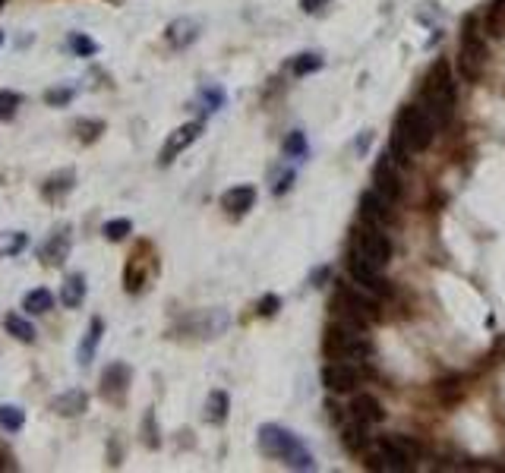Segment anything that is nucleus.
I'll list each match as a JSON object with an SVG mask.
<instances>
[{"instance_id":"f257e3e1","label":"nucleus","mask_w":505,"mask_h":473,"mask_svg":"<svg viewBox=\"0 0 505 473\" xmlns=\"http://www.w3.org/2000/svg\"><path fill=\"white\" fill-rule=\"evenodd\" d=\"M392 262V240L382 230V224H370L363 221L357 228V237L350 243V278L357 281V287L367 290V294L379 297V294H389L382 281L385 265Z\"/></svg>"},{"instance_id":"f03ea898","label":"nucleus","mask_w":505,"mask_h":473,"mask_svg":"<svg viewBox=\"0 0 505 473\" xmlns=\"http://www.w3.org/2000/svg\"><path fill=\"white\" fill-rule=\"evenodd\" d=\"M433 136H436V123L423 111V105H407V107H401L398 120H395L389 155L398 164H407L411 155H420V152L429 149Z\"/></svg>"},{"instance_id":"7ed1b4c3","label":"nucleus","mask_w":505,"mask_h":473,"mask_svg":"<svg viewBox=\"0 0 505 473\" xmlns=\"http://www.w3.org/2000/svg\"><path fill=\"white\" fill-rule=\"evenodd\" d=\"M326 354L332 356V360L363 366V363L373 356V341L367 334V325L338 319V322H335L332 329H328V334H326Z\"/></svg>"},{"instance_id":"20e7f679","label":"nucleus","mask_w":505,"mask_h":473,"mask_svg":"<svg viewBox=\"0 0 505 473\" xmlns=\"http://www.w3.org/2000/svg\"><path fill=\"white\" fill-rule=\"evenodd\" d=\"M259 448L266 457H275V461L288 464V467H294V470L316 467V461H313V455L303 448V442L284 426H275V423L259 426Z\"/></svg>"},{"instance_id":"39448f33","label":"nucleus","mask_w":505,"mask_h":473,"mask_svg":"<svg viewBox=\"0 0 505 473\" xmlns=\"http://www.w3.org/2000/svg\"><path fill=\"white\" fill-rule=\"evenodd\" d=\"M423 111L433 117L436 129L445 127L452 117H455V83H452L449 76V67H445L442 60L436 63L433 70H429L427 76V85H423V98H420Z\"/></svg>"},{"instance_id":"423d86ee","label":"nucleus","mask_w":505,"mask_h":473,"mask_svg":"<svg viewBox=\"0 0 505 473\" xmlns=\"http://www.w3.org/2000/svg\"><path fill=\"white\" fill-rule=\"evenodd\" d=\"M486 28L480 26V19L464 16V28H461V45H458V70L467 83H477L486 70Z\"/></svg>"},{"instance_id":"0eeeda50","label":"nucleus","mask_w":505,"mask_h":473,"mask_svg":"<svg viewBox=\"0 0 505 473\" xmlns=\"http://www.w3.org/2000/svg\"><path fill=\"white\" fill-rule=\"evenodd\" d=\"M332 309L338 312V319L345 322H357V325H370L376 319V303H373V294L367 290H350V287H338L332 300Z\"/></svg>"},{"instance_id":"6e6552de","label":"nucleus","mask_w":505,"mask_h":473,"mask_svg":"<svg viewBox=\"0 0 505 473\" xmlns=\"http://www.w3.org/2000/svg\"><path fill=\"white\" fill-rule=\"evenodd\" d=\"M322 385L335 395L341 391H354L360 385V366L357 363H341V360H332L326 369H322Z\"/></svg>"},{"instance_id":"1a4fd4ad","label":"nucleus","mask_w":505,"mask_h":473,"mask_svg":"<svg viewBox=\"0 0 505 473\" xmlns=\"http://www.w3.org/2000/svg\"><path fill=\"white\" fill-rule=\"evenodd\" d=\"M373 189H376L389 206H392V202H398L401 177H398V161H395L392 155H382V161L376 164V171H373Z\"/></svg>"},{"instance_id":"9d476101","label":"nucleus","mask_w":505,"mask_h":473,"mask_svg":"<svg viewBox=\"0 0 505 473\" xmlns=\"http://www.w3.org/2000/svg\"><path fill=\"white\" fill-rule=\"evenodd\" d=\"M199 136H202V120H189V123H184V127H177L171 136H167V142H165V149H161L158 161L161 164H171L174 158H177L180 152H187L189 145L199 139Z\"/></svg>"},{"instance_id":"9b49d317","label":"nucleus","mask_w":505,"mask_h":473,"mask_svg":"<svg viewBox=\"0 0 505 473\" xmlns=\"http://www.w3.org/2000/svg\"><path fill=\"white\" fill-rule=\"evenodd\" d=\"M70 246H73V237H70V228L67 224H61V228L51 234L45 243H41V250H38V256L45 265H54V268H61L63 262L70 259Z\"/></svg>"},{"instance_id":"f8f14e48","label":"nucleus","mask_w":505,"mask_h":473,"mask_svg":"<svg viewBox=\"0 0 505 473\" xmlns=\"http://www.w3.org/2000/svg\"><path fill=\"white\" fill-rule=\"evenodd\" d=\"M130 378H133V369L127 363H111V366L101 373V395L111 398V401H120L130 388Z\"/></svg>"},{"instance_id":"ddd939ff","label":"nucleus","mask_w":505,"mask_h":473,"mask_svg":"<svg viewBox=\"0 0 505 473\" xmlns=\"http://www.w3.org/2000/svg\"><path fill=\"white\" fill-rule=\"evenodd\" d=\"M379 445L389 448L395 457H401V461L407 464V467H414V461L420 457V442L414 439V435H405V432H392V435H382L379 439Z\"/></svg>"},{"instance_id":"4468645a","label":"nucleus","mask_w":505,"mask_h":473,"mask_svg":"<svg viewBox=\"0 0 505 473\" xmlns=\"http://www.w3.org/2000/svg\"><path fill=\"white\" fill-rule=\"evenodd\" d=\"M51 410L61 413V417H79V413L89 410V395L83 388L61 391L57 398H51Z\"/></svg>"},{"instance_id":"2eb2a0df","label":"nucleus","mask_w":505,"mask_h":473,"mask_svg":"<svg viewBox=\"0 0 505 473\" xmlns=\"http://www.w3.org/2000/svg\"><path fill=\"white\" fill-rule=\"evenodd\" d=\"M101 334H105V322L95 316L89 322V329H85V338L79 341V347H76V360H79V366H83V369L92 366L95 351H98V344H101Z\"/></svg>"},{"instance_id":"dca6fc26","label":"nucleus","mask_w":505,"mask_h":473,"mask_svg":"<svg viewBox=\"0 0 505 473\" xmlns=\"http://www.w3.org/2000/svg\"><path fill=\"white\" fill-rule=\"evenodd\" d=\"M253 202H256V189L250 186V184H244V186H234V189H228V193L222 196V208L228 215H246L253 208Z\"/></svg>"},{"instance_id":"f3484780","label":"nucleus","mask_w":505,"mask_h":473,"mask_svg":"<svg viewBox=\"0 0 505 473\" xmlns=\"http://www.w3.org/2000/svg\"><path fill=\"white\" fill-rule=\"evenodd\" d=\"M350 410H354V420H363V423H367V426H373V423H382V420H385L382 404H379L373 395H367V391L354 395V401H350Z\"/></svg>"},{"instance_id":"a211bd4d","label":"nucleus","mask_w":505,"mask_h":473,"mask_svg":"<svg viewBox=\"0 0 505 473\" xmlns=\"http://www.w3.org/2000/svg\"><path fill=\"white\" fill-rule=\"evenodd\" d=\"M199 32H202V26L196 23V19H174L171 26H167V41H171L174 48H189L196 38H199Z\"/></svg>"},{"instance_id":"6ab92c4d","label":"nucleus","mask_w":505,"mask_h":473,"mask_svg":"<svg viewBox=\"0 0 505 473\" xmlns=\"http://www.w3.org/2000/svg\"><path fill=\"white\" fill-rule=\"evenodd\" d=\"M360 218H363V221H370V224H385V221H389V202H385L376 189H373V193H363Z\"/></svg>"},{"instance_id":"aec40b11","label":"nucleus","mask_w":505,"mask_h":473,"mask_svg":"<svg viewBox=\"0 0 505 473\" xmlns=\"http://www.w3.org/2000/svg\"><path fill=\"white\" fill-rule=\"evenodd\" d=\"M341 442H345V448L350 455H360V451H370L373 448V439L367 432V423L363 420H357V423L345 426V432H341Z\"/></svg>"},{"instance_id":"412c9836","label":"nucleus","mask_w":505,"mask_h":473,"mask_svg":"<svg viewBox=\"0 0 505 473\" xmlns=\"http://www.w3.org/2000/svg\"><path fill=\"white\" fill-rule=\"evenodd\" d=\"M54 303H57V297L48 287H35L23 297V309L32 312V316H45V312L54 309Z\"/></svg>"},{"instance_id":"4be33fe9","label":"nucleus","mask_w":505,"mask_h":473,"mask_svg":"<svg viewBox=\"0 0 505 473\" xmlns=\"http://www.w3.org/2000/svg\"><path fill=\"white\" fill-rule=\"evenodd\" d=\"M85 275H70L67 281H63V290H61V303L67 309H76V307H83V300H85Z\"/></svg>"},{"instance_id":"5701e85b","label":"nucleus","mask_w":505,"mask_h":473,"mask_svg":"<svg viewBox=\"0 0 505 473\" xmlns=\"http://www.w3.org/2000/svg\"><path fill=\"white\" fill-rule=\"evenodd\" d=\"M4 329H6L10 338H16V341H26V344H32V341H35V325L28 322L26 316H19V312L4 316Z\"/></svg>"},{"instance_id":"b1692460","label":"nucleus","mask_w":505,"mask_h":473,"mask_svg":"<svg viewBox=\"0 0 505 473\" xmlns=\"http://www.w3.org/2000/svg\"><path fill=\"white\" fill-rule=\"evenodd\" d=\"M228 410H231V398L224 391H212L209 401H206V420L212 426H222L228 420Z\"/></svg>"},{"instance_id":"393cba45","label":"nucleus","mask_w":505,"mask_h":473,"mask_svg":"<svg viewBox=\"0 0 505 473\" xmlns=\"http://www.w3.org/2000/svg\"><path fill=\"white\" fill-rule=\"evenodd\" d=\"M483 28H486V35H493V38H502L505 35V0H493L486 10V16H483Z\"/></svg>"},{"instance_id":"a878e982","label":"nucleus","mask_w":505,"mask_h":473,"mask_svg":"<svg viewBox=\"0 0 505 473\" xmlns=\"http://www.w3.org/2000/svg\"><path fill=\"white\" fill-rule=\"evenodd\" d=\"M145 278H149V268L142 265V259H130V265L123 268V287L130 290V294H139L142 290V284H145Z\"/></svg>"},{"instance_id":"bb28decb","label":"nucleus","mask_w":505,"mask_h":473,"mask_svg":"<svg viewBox=\"0 0 505 473\" xmlns=\"http://www.w3.org/2000/svg\"><path fill=\"white\" fill-rule=\"evenodd\" d=\"M28 246V234L26 230H4L0 234V256H19Z\"/></svg>"},{"instance_id":"cd10ccee","label":"nucleus","mask_w":505,"mask_h":473,"mask_svg":"<svg viewBox=\"0 0 505 473\" xmlns=\"http://www.w3.org/2000/svg\"><path fill=\"white\" fill-rule=\"evenodd\" d=\"M26 423V410H19L16 404H0V426L6 432H19Z\"/></svg>"},{"instance_id":"c85d7f7f","label":"nucleus","mask_w":505,"mask_h":473,"mask_svg":"<svg viewBox=\"0 0 505 473\" xmlns=\"http://www.w3.org/2000/svg\"><path fill=\"white\" fill-rule=\"evenodd\" d=\"M101 234L111 240V243H120L123 237L133 234V221H130V218H111V221L101 228Z\"/></svg>"},{"instance_id":"c756f323","label":"nucleus","mask_w":505,"mask_h":473,"mask_svg":"<svg viewBox=\"0 0 505 473\" xmlns=\"http://www.w3.org/2000/svg\"><path fill=\"white\" fill-rule=\"evenodd\" d=\"M19 107H23V98H19V92H10V89L0 92V123H6V120L16 117Z\"/></svg>"},{"instance_id":"7c9ffc66","label":"nucleus","mask_w":505,"mask_h":473,"mask_svg":"<svg viewBox=\"0 0 505 473\" xmlns=\"http://www.w3.org/2000/svg\"><path fill=\"white\" fill-rule=\"evenodd\" d=\"M67 45H70V51L76 57H95V54H98V45H95L89 35H83V32H73L67 38Z\"/></svg>"},{"instance_id":"2f4dec72","label":"nucleus","mask_w":505,"mask_h":473,"mask_svg":"<svg viewBox=\"0 0 505 473\" xmlns=\"http://www.w3.org/2000/svg\"><path fill=\"white\" fill-rule=\"evenodd\" d=\"M73 184H76V177L67 171V174H57V177H51L48 180V186H45V196H51V199H57V196H63V193H70Z\"/></svg>"},{"instance_id":"473e14b6","label":"nucleus","mask_w":505,"mask_h":473,"mask_svg":"<svg viewBox=\"0 0 505 473\" xmlns=\"http://www.w3.org/2000/svg\"><path fill=\"white\" fill-rule=\"evenodd\" d=\"M73 129H76V136L83 142H95L101 133H105V123H101V120H76V127H73Z\"/></svg>"},{"instance_id":"72a5a7b5","label":"nucleus","mask_w":505,"mask_h":473,"mask_svg":"<svg viewBox=\"0 0 505 473\" xmlns=\"http://www.w3.org/2000/svg\"><path fill=\"white\" fill-rule=\"evenodd\" d=\"M73 98H76V89H73V85H61V89H48L45 92V101L51 107H63V105H70Z\"/></svg>"},{"instance_id":"f704fd0d","label":"nucleus","mask_w":505,"mask_h":473,"mask_svg":"<svg viewBox=\"0 0 505 473\" xmlns=\"http://www.w3.org/2000/svg\"><path fill=\"white\" fill-rule=\"evenodd\" d=\"M199 98H202V105H206V111H209V114H215L218 107L224 105V92L218 89V85H202Z\"/></svg>"},{"instance_id":"c9c22d12","label":"nucleus","mask_w":505,"mask_h":473,"mask_svg":"<svg viewBox=\"0 0 505 473\" xmlns=\"http://www.w3.org/2000/svg\"><path fill=\"white\" fill-rule=\"evenodd\" d=\"M291 70H294V76H306V73H316V70H322V57H319V54H300Z\"/></svg>"},{"instance_id":"e433bc0d","label":"nucleus","mask_w":505,"mask_h":473,"mask_svg":"<svg viewBox=\"0 0 505 473\" xmlns=\"http://www.w3.org/2000/svg\"><path fill=\"white\" fill-rule=\"evenodd\" d=\"M284 155H291V158H303L306 155V139H303L300 129H294V133L284 139Z\"/></svg>"},{"instance_id":"4c0bfd02","label":"nucleus","mask_w":505,"mask_h":473,"mask_svg":"<svg viewBox=\"0 0 505 473\" xmlns=\"http://www.w3.org/2000/svg\"><path fill=\"white\" fill-rule=\"evenodd\" d=\"M158 432H155V417L152 413H145V445H152V448H158Z\"/></svg>"},{"instance_id":"58836bf2","label":"nucleus","mask_w":505,"mask_h":473,"mask_svg":"<svg viewBox=\"0 0 505 473\" xmlns=\"http://www.w3.org/2000/svg\"><path fill=\"white\" fill-rule=\"evenodd\" d=\"M275 309H278V297H275V294L262 297V303H259V312H262V316H275Z\"/></svg>"},{"instance_id":"ea45409f","label":"nucleus","mask_w":505,"mask_h":473,"mask_svg":"<svg viewBox=\"0 0 505 473\" xmlns=\"http://www.w3.org/2000/svg\"><path fill=\"white\" fill-rule=\"evenodd\" d=\"M291 180H294V171H284V177H278V184H275L272 189H275L278 196H281L284 189H291Z\"/></svg>"},{"instance_id":"a19ab883","label":"nucleus","mask_w":505,"mask_h":473,"mask_svg":"<svg viewBox=\"0 0 505 473\" xmlns=\"http://www.w3.org/2000/svg\"><path fill=\"white\" fill-rule=\"evenodd\" d=\"M326 4H332V0H300V10H306V13H316L322 10Z\"/></svg>"},{"instance_id":"79ce46f5","label":"nucleus","mask_w":505,"mask_h":473,"mask_svg":"<svg viewBox=\"0 0 505 473\" xmlns=\"http://www.w3.org/2000/svg\"><path fill=\"white\" fill-rule=\"evenodd\" d=\"M13 467H16V464H10V457L0 455V470H13Z\"/></svg>"},{"instance_id":"37998d69","label":"nucleus","mask_w":505,"mask_h":473,"mask_svg":"<svg viewBox=\"0 0 505 473\" xmlns=\"http://www.w3.org/2000/svg\"><path fill=\"white\" fill-rule=\"evenodd\" d=\"M4 41H6V35H4V28H0V48H4Z\"/></svg>"},{"instance_id":"c03bdc74","label":"nucleus","mask_w":505,"mask_h":473,"mask_svg":"<svg viewBox=\"0 0 505 473\" xmlns=\"http://www.w3.org/2000/svg\"><path fill=\"white\" fill-rule=\"evenodd\" d=\"M0 6H4V0H0Z\"/></svg>"}]
</instances>
